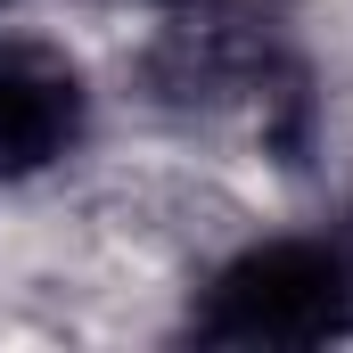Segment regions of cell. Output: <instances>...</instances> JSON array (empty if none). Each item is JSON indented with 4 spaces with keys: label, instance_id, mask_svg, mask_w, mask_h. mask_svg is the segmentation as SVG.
<instances>
[{
    "label": "cell",
    "instance_id": "1",
    "mask_svg": "<svg viewBox=\"0 0 353 353\" xmlns=\"http://www.w3.org/2000/svg\"><path fill=\"white\" fill-rule=\"evenodd\" d=\"M140 83L165 115L255 132L279 165L312 148V66L263 0H157Z\"/></svg>",
    "mask_w": 353,
    "mask_h": 353
},
{
    "label": "cell",
    "instance_id": "2",
    "mask_svg": "<svg viewBox=\"0 0 353 353\" xmlns=\"http://www.w3.org/2000/svg\"><path fill=\"white\" fill-rule=\"evenodd\" d=\"M181 337L230 353H296L353 337V222L271 230L189 288Z\"/></svg>",
    "mask_w": 353,
    "mask_h": 353
},
{
    "label": "cell",
    "instance_id": "3",
    "mask_svg": "<svg viewBox=\"0 0 353 353\" xmlns=\"http://www.w3.org/2000/svg\"><path fill=\"white\" fill-rule=\"evenodd\" d=\"M90 123H99V99L83 58L41 33H0V189L83 157Z\"/></svg>",
    "mask_w": 353,
    "mask_h": 353
},
{
    "label": "cell",
    "instance_id": "4",
    "mask_svg": "<svg viewBox=\"0 0 353 353\" xmlns=\"http://www.w3.org/2000/svg\"><path fill=\"white\" fill-rule=\"evenodd\" d=\"M8 8H17V0H0V17H8Z\"/></svg>",
    "mask_w": 353,
    "mask_h": 353
}]
</instances>
